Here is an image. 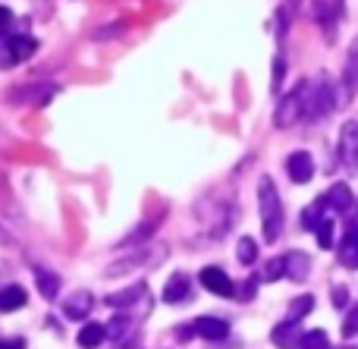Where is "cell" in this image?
I'll use <instances>...</instances> for the list:
<instances>
[{"label": "cell", "mask_w": 358, "mask_h": 349, "mask_svg": "<svg viewBox=\"0 0 358 349\" xmlns=\"http://www.w3.org/2000/svg\"><path fill=\"white\" fill-rule=\"evenodd\" d=\"M343 88L355 92L358 88V44L349 50V63H346V76H343Z\"/></svg>", "instance_id": "21"}, {"label": "cell", "mask_w": 358, "mask_h": 349, "mask_svg": "<svg viewBox=\"0 0 358 349\" xmlns=\"http://www.w3.org/2000/svg\"><path fill=\"white\" fill-rule=\"evenodd\" d=\"M340 264L358 271V220H349L346 224V236L340 243Z\"/></svg>", "instance_id": "6"}, {"label": "cell", "mask_w": 358, "mask_h": 349, "mask_svg": "<svg viewBox=\"0 0 358 349\" xmlns=\"http://www.w3.org/2000/svg\"><path fill=\"white\" fill-rule=\"evenodd\" d=\"M10 29H13V13L6 10V6H0V38H3Z\"/></svg>", "instance_id": "32"}, {"label": "cell", "mask_w": 358, "mask_h": 349, "mask_svg": "<svg viewBox=\"0 0 358 349\" xmlns=\"http://www.w3.org/2000/svg\"><path fill=\"white\" fill-rule=\"evenodd\" d=\"M104 334H107V337H113V340L123 337V334H129V321H126V318H113V321H107V325H104Z\"/></svg>", "instance_id": "26"}, {"label": "cell", "mask_w": 358, "mask_h": 349, "mask_svg": "<svg viewBox=\"0 0 358 349\" xmlns=\"http://www.w3.org/2000/svg\"><path fill=\"white\" fill-rule=\"evenodd\" d=\"M311 308H315V296H311V293L299 296V299H292V302H289V312H286V318H283V321H289V325H299V321H302L305 315H311Z\"/></svg>", "instance_id": "18"}, {"label": "cell", "mask_w": 358, "mask_h": 349, "mask_svg": "<svg viewBox=\"0 0 358 349\" xmlns=\"http://www.w3.org/2000/svg\"><path fill=\"white\" fill-rule=\"evenodd\" d=\"M236 258H239L242 264H255V258H258V243H255L252 236H242L239 245H236Z\"/></svg>", "instance_id": "22"}, {"label": "cell", "mask_w": 358, "mask_h": 349, "mask_svg": "<svg viewBox=\"0 0 358 349\" xmlns=\"http://www.w3.org/2000/svg\"><path fill=\"white\" fill-rule=\"evenodd\" d=\"M327 334L324 331H305L302 340H299V349H327Z\"/></svg>", "instance_id": "24"}, {"label": "cell", "mask_w": 358, "mask_h": 349, "mask_svg": "<svg viewBox=\"0 0 358 349\" xmlns=\"http://www.w3.org/2000/svg\"><path fill=\"white\" fill-rule=\"evenodd\" d=\"M192 331H195V327H192V325L176 327V340H182V343H185V340H192Z\"/></svg>", "instance_id": "33"}, {"label": "cell", "mask_w": 358, "mask_h": 349, "mask_svg": "<svg viewBox=\"0 0 358 349\" xmlns=\"http://www.w3.org/2000/svg\"><path fill=\"white\" fill-rule=\"evenodd\" d=\"M195 334L198 337H204V340H223L229 334V325L223 318H210V315H204V318H198L195 325Z\"/></svg>", "instance_id": "11"}, {"label": "cell", "mask_w": 358, "mask_h": 349, "mask_svg": "<svg viewBox=\"0 0 358 349\" xmlns=\"http://www.w3.org/2000/svg\"><path fill=\"white\" fill-rule=\"evenodd\" d=\"M299 117H305V82H299L292 92H286L277 104V113H273V123L280 129H289V126L299 123Z\"/></svg>", "instance_id": "3"}, {"label": "cell", "mask_w": 358, "mask_h": 349, "mask_svg": "<svg viewBox=\"0 0 358 349\" xmlns=\"http://www.w3.org/2000/svg\"><path fill=\"white\" fill-rule=\"evenodd\" d=\"M355 334H358V302L349 306V315H346V321H343V337L352 340Z\"/></svg>", "instance_id": "25"}, {"label": "cell", "mask_w": 358, "mask_h": 349, "mask_svg": "<svg viewBox=\"0 0 358 349\" xmlns=\"http://www.w3.org/2000/svg\"><path fill=\"white\" fill-rule=\"evenodd\" d=\"M324 211H327V201H324V199H317L315 205L305 208V211H302V227H305V230H317V227H321V220L327 218Z\"/></svg>", "instance_id": "19"}, {"label": "cell", "mask_w": 358, "mask_h": 349, "mask_svg": "<svg viewBox=\"0 0 358 349\" xmlns=\"http://www.w3.org/2000/svg\"><path fill=\"white\" fill-rule=\"evenodd\" d=\"M151 230H155V224H142L136 233H132V236H126V239H123V245H136V243H142V239H148V233H151Z\"/></svg>", "instance_id": "30"}, {"label": "cell", "mask_w": 358, "mask_h": 349, "mask_svg": "<svg viewBox=\"0 0 358 349\" xmlns=\"http://www.w3.org/2000/svg\"><path fill=\"white\" fill-rule=\"evenodd\" d=\"M264 277H267V280H277V277H286V262H283V258H273V262L267 264Z\"/></svg>", "instance_id": "29"}, {"label": "cell", "mask_w": 358, "mask_h": 349, "mask_svg": "<svg viewBox=\"0 0 358 349\" xmlns=\"http://www.w3.org/2000/svg\"><path fill=\"white\" fill-rule=\"evenodd\" d=\"M0 349H25L22 340H0Z\"/></svg>", "instance_id": "34"}, {"label": "cell", "mask_w": 358, "mask_h": 349, "mask_svg": "<svg viewBox=\"0 0 358 349\" xmlns=\"http://www.w3.org/2000/svg\"><path fill=\"white\" fill-rule=\"evenodd\" d=\"M283 76H286V60L277 57V60H273V79H271V88L277 94H280V85H283Z\"/></svg>", "instance_id": "28"}, {"label": "cell", "mask_w": 358, "mask_h": 349, "mask_svg": "<svg viewBox=\"0 0 358 349\" xmlns=\"http://www.w3.org/2000/svg\"><path fill=\"white\" fill-rule=\"evenodd\" d=\"M340 157L349 170H358V123H346L340 136Z\"/></svg>", "instance_id": "7"}, {"label": "cell", "mask_w": 358, "mask_h": 349, "mask_svg": "<svg viewBox=\"0 0 358 349\" xmlns=\"http://www.w3.org/2000/svg\"><path fill=\"white\" fill-rule=\"evenodd\" d=\"M302 327L299 325H289V321H280L277 327H273V334H271V340L277 343L280 349H299V340H302Z\"/></svg>", "instance_id": "9"}, {"label": "cell", "mask_w": 358, "mask_h": 349, "mask_svg": "<svg viewBox=\"0 0 358 349\" xmlns=\"http://www.w3.org/2000/svg\"><path fill=\"white\" fill-rule=\"evenodd\" d=\"M258 208H261L264 239L267 243H277L280 230H283V205H280V192L273 189L271 176H261V183H258Z\"/></svg>", "instance_id": "1"}, {"label": "cell", "mask_w": 358, "mask_h": 349, "mask_svg": "<svg viewBox=\"0 0 358 349\" xmlns=\"http://www.w3.org/2000/svg\"><path fill=\"white\" fill-rule=\"evenodd\" d=\"M142 293H145V287H142V283H136V287L123 290V293H113V296H107V306H132V302H136Z\"/></svg>", "instance_id": "23"}, {"label": "cell", "mask_w": 358, "mask_h": 349, "mask_svg": "<svg viewBox=\"0 0 358 349\" xmlns=\"http://www.w3.org/2000/svg\"><path fill=\"white\" fill-rule=\"evenodd\" d=\"M35 283H38V293H41L44 299H57V293H60V277H57L54 271L35 268Z\"/></svg>", "instance_id": "16"}, {"label": "cell", "mask_w": 358, "mask_h": 349, "mask_svg": "<svg viewBox=\"0 0 358 349\" xmlns=\"http://www.w3.org/2000/svg\"><path fill=\"white\" fill-rule=\"evenodd\" d=\"M38 50V41L31 35H13L6 38V63H22Z\"/></svg>", "instance_id": "8"}, {"label": "cell", "mask_w": 358, "mask_h": 349, "mask_svg": "<svg viewBox=\"0 0 358 349\" xmlns=\"http://www.w3.org/2000/svg\"><path fill=\"white\" fill-rule=\"evenodd\" d=\"M343 349H358V346H343Z\"/></svg>", "instance_id": "35"}, {"label": "cell", "mask_w": 358, "mask_h": 349, "mask_svg": "<svg viewBox=\"0 0 358 349\" xmlns=\"http://www.w3.org/2000/svg\"><path fill=\"white\" fill-rule=\"evenodd\" d=\"M317 245H321V249H330V245H336V224H334V218H324L321 220V227H317Z\"/></svg>", "instance_id": "20"}, {"label": "cell", "mask_w": 358, "mask_h": 349, "mask_svg": "<svg viewBox=\"0 0 358 349\" xmlns=\"http://www.w3.org/2000/svg\"><path fill=\"white\" fill-rule=\"evenodd\" d=\"M283 262H286V277H289V280H305V277H308L311 262L305 252H289Z\"/></svg>", "instance_id": "14"}, {"label": "cell", "mask_w": 358, "mask_h": 349, "mask_svg": "<svg viewBox=\"0 0 358 349\" xmlns=\"http://www.w3.org/2000/svg\"><path fill=\"white\" fill-rule=\"evenodd\" d=\"M25 290L19 287V283H6V287H0V312H16V308L25 306Z\"/></svg>", "instance_id": "13"}, {"label": "cell", "mask_w": 358, "mask_h": 349, "mask_svg": "<svg viewBox=\"0 0 358 349\" xmlns=\"http://www.w3.org/2000/svg\"><path fill=\"white\" fill-rule=\"evenodd\" d=\"M286 173H289L292 183H311V176H315V157L308 155V151H292L289 157H286Z\"/></svg>", "instance_id": "5"}, {"label": "cell", "mask_w": 358, "mask_h": 349, "mask_svg": "<svg viewBox=\"0 0 358 349\" xmlns=\"http://www.w3.org/2000/svg\"><path fill=\"white\" fill-rule=\"evenodd\" d=\"M334 306L336 308H349V290L346 287H334Z\"/></svg>", "instance_id": "31"}, {"label": "cell", "mask_w": 358, "mask_h": 349, "mask_svg": "<svg viewBox=\"0 0 358 349\" xmlns=\"http://www.w3.org/2000/svg\"><path fill=\"white\" fill-rule=\"evenodd\" d=\"M185 296H189V277L179 271L167 280V287H164V302H170V306H176V302H182Z\"/></svg>", "instance_id": "15"}, {"label": "cell", "mask_w": 358, "mask_h": 349, "mask_svg": "<svg viewBox=\"0 0 358 349\" xmlns=\"http://www.w3.org/2000/svg\"><path fill=\"white\" fill-rule=\"evenodd\" d=\"M336 107V94H334V82L327 76H317L315 82H305V113L311 120L327 117Z\"/></svg>", "instance_id": "2"}, {"label": "cell", "mask_w": 358, "mask_h": 349, "mask_svg": "<svg viewBox=\"0 0 358 349\" xmlns=\"http://www.w3.org/2000/svg\"><path fill=\"white\" fill-rule=\"evenodd\" d=\"M198 280H201V287L214 296H236V283L223 274V268H214V264H210V268H201Z\"/></svg>", "instance_id": "4"}, {"label": "cell", "mask_w": 358, "mask_h": 349, "mask_svg": "<svg viewBox=\"0 0 358 349\" xmlns=\"http://www.w3.org/2000/svg\"><path fill=\"white\" fill-rule=\"evenodd\" d=\"M255 293H258V277H248V280H242V287L236 290V299L248 302V299H255Z\"/></svg>", "instance_id": "27"}, {"label": "cell", "mask_w": 358, "mask_h": 349, "mask_svg": "<svg viewBox=\"0 0 358 349\" xmlns=\"http://www.w3.org/2000/svg\"><path fill=\"white\" fill-rule=\"evenodd\" d=\"M107 340V334H104V325H85L79 331V337H76V343H79L82 349H98L101 343Z\"/></svg>", "instance_id": "17"}, {"label": "cell", "mask_w": 358, "mask_h": 349, "mask_svg": "<svg viewBox=\"0 0 358 349\" xmlns=\"http://www.w3.org/2000/svg\"><path fill=\"white\" fill-rule=\"evenodd\" d=\"M324 201H327V208H334V211H349L355 199H352V189H349L346 183H334L330 192L324 195Z\"/></svg>", "instance_id": "12"}, {"label": "cell", "mask_w": 358, "mask_h": 349, "mask_svg": "<svg viewBox=\"0 0 358 349\" xmlns=\"http://www.w3.org/2000/svg\"><path fill=\"white\" fill-rule=\"evenodd\" d=\"M88 312H92V293H88V290H79V293H73L66 302H63V315H66L69 321L85 318Z\"/></svg>", "instance_id": "10"}]
</instances>
